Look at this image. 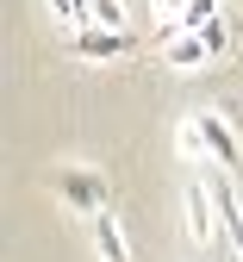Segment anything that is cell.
<instances>
[{"instance_id": "1", "label": "cell", "mask_w": 243, "mask_h": 262, "mask_svg": "<svg viewBox=\"0 0 243 262\" xmlns=\"http://www.w3.org/2000/svg\"><path fill=\"white\" fill-rule=\"evenodd\" d=\"M69 50H75L81 62H119L137 50V31H106V25H81L69 31Z\"/></svg>"}, {"instance_id": "2", "label": "cell", "mask_w": 243, "mask_h": 262, "mask_svg": "<svg viewBox=\"0 0 243 262\" xmlns=\"http://www.w3.org/2000/svg\"><path fill=\"white\" fill-rule=\"evenodd\" d=\"M193 125H200V138H206V156H212L218 169L231 175L237 162H243V144H237V125H231V113H212V106H206V113H193Z\"/></svg>"}, {"instance_id": "3", "label": "cell", "mask_w": 243, "mask_h": 262, "mask_svg": "<svg viewBox=\"0 0 243 262\" xmlns=\"http://www.w3.org/2000/svg\"><path fill=\"white\" fill-rule=\"evenodd\" d=\"M181 219H187V237L206 250L218 231V206H212V181H187L181 187Z\"/></svg>"}, {"instance_id": "4", "label": "cell", "mask_w": 243, "mask_h": 262, "mask_svg": "<svg viewBox=\"0 0 243 262\" xmlns=\"http://www.w3.org/2000/svg\"><path fill=\"white\" fill-rule=\"evenodd\" d=\"M56 193H62L75 212H87V219L106 212V175H100V169H62V175H56Z\"/></svg>"}, {"instance_id": "5", "label": "cell", "mask_w": 243, "mask_h": 262, "mask_svg": "<svg viewBox=\"0 0 243 262\" xmlns=\"http://www.w3.org/2000/svg\"><path fill=\"white\" fill-rule=\"evenodd\" d=\"M162 62L168 69H206V62H212V44L200 38V31H175V38H162Z\"/></svg>"}, {"instance_id": "6", "label": "cell", "mask_w": 243, "mask_h": 262, "mask_svg": "<svg viewBox=\"0 0 243 262\" xmlns=\"http://www.w3.org/2000/svg\"><path fill=\"white\" fill-rule=\"evenodd\" d=\"M94 250H100V262H131L125 231H119V219H113V212H94Z\"/></svg>"}, {"instance_id": "7", "label": "cell", "mask_w": 243, "mask_h": 262, "mask_svg": "<svg viewBox=\"0 0 243 262\" xmlns=\"http://www.w3.org/2000/svg\"><path fill=\"white\" fill-rule=\"evenodd\" d=\"M144 7H150V25L162 31V38H175V31H181V13H187V0H144Z\"/></svg>"}, {"instance_id": "8", "label": "cell", "mask_w": 243, "mask_h": 262, "mask_svg": "<svg viewBox=\"0 0 243 262\" xmlns=\"http://www.w3.org/2000/svg\"><path fill=\"white\" fill-rule=\"evenodd\" d=\"M125 13H131V0H87V25H106V31H125Z\"/></svg>"}, {"instance_id": "9", "label": "cell", "mask_w": 243, "mask_h": 262, "mask_svg": "<svg viewBox=\"0 0 243 262\" xmlns=\"http://www.w3.org/2000/svg\"><path fill=\"white\" fill-rule=\"evenodd\" d=\"M225 7H218V0H187V13H181V31H206V25H212Z\"/></svg>"}, {"instance_id": "10", "label": "cell", "mask_w": 243, "mask_h": 262, "mask_svg": "<svg viewBox=\"0 0 243 262\" xmlns=\"http://www.w3.org/2000/svg\"><path fill=\"white\" fill-rule=\"evenodd\" d=\"M175 150H181L187 162H200V156H206V138H200V125H193V119H187V125L175 131Z\"/></svg>"}, {"instance_id": "11", "label": "cell", "mask_w": 243, "mask_h": 262, "mask_svg": "<svg viewBox=\"0 0 243 262\" xmlns=\"http://www.w3.org/2000/svg\"><path fill=\"white\" fill-rule=\"evenodd\" d=\"M50 13H56L69 31H81V25H87V0H50Z\"/></svg>"}, {"instance_id": "12", "label": "cell", "mask_w": 243, "mask_h": 262, "mask_svg": "<svg viewBox=\"0 0 243 262\" xmlns=\"http://www.w3.org/2000/svg\"><path fill=\"white\" fill-rule=\"evenodd\" d=\"M200 38H206V44H212V56H225V50H231V19L218 13L212 25H206V31H200Z\"/></svg>"}]
</instances>
